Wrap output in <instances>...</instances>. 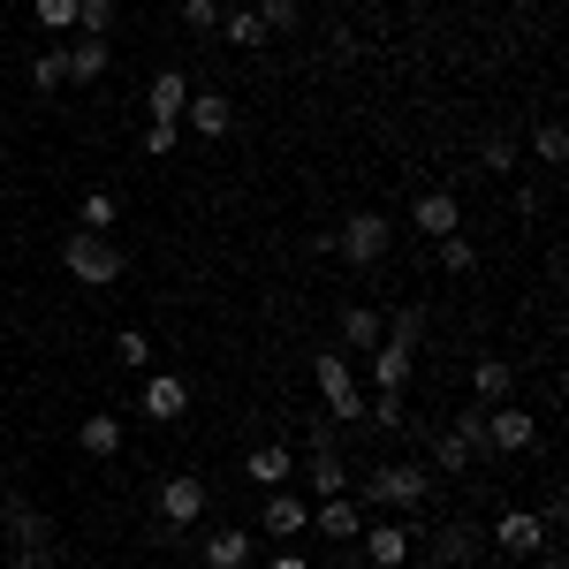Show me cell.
Returning <instances> with one entry per match:
<instances>
[{
	"instance_id": "d590c367",
	"label": "cell",
	"mask_w": 569,
	"mask_h": 569,
	"mask_svg": "<svg viewBox=\"0 0 569 569\" xmlns=\"http://www.w3.org/2000/svg\"><path fill=\"white\" fill-rule=\"evenodd\" d=\"M220 39H228V46H259L266 31H259V16H251V8H228V23H220Z\"/></svg>"
},
{
	"instance_id": "44dd1931",
	"label": "cell",
	"mask_w": 569,
	"mask_h": 569,
	"mask_svg": "<svg viewBox=\"0 0 569 569\" xmlns=\"http://www.w3.org/2000/svg\"><path fill=\"white\" fill-rule=\"evenodd\" d=\"M448 440L471 456V463H493V440H486V402H471V410H456V426H448Z\"/></svg>"
},
{
	"instance_id": "4316f807",
	"label": "cell",
	"mask_w": 569,
	"mask_h": 569,
	"mask_svg": "<svg viewBox=\"0 0 569 569\" xmlns=\"http://www.w3.org/2000/svg\"><path fill=\"white\" fill-rule=\"evenodd\" d=\"M479 168H486V176H509V168H517V137H509V130H486L479 137Z\"/></svg>"
},
{
	"instance_id": "9a60e30c",
	"label": "cell",
	"mask_w": 569,
	"mask_h": 569,
	"mask_svg": "<svg viewBox=\"0 0 569 569\" xmlns=\"http://www.w3.org/2000/svg\"><path fill=\"white\" fill-rule=\"evenodd\" d=\"M243 479L259 486V493H273V486H297V456H289L281 440H266V448H251V456H243Z\"/></svg>"
},
{
	"instance_id": "e575fe53",
	"label": "cell",
	"mask_w": 569,
	"mask_h": 569,
	"mask_svg": "<svg viewBox=\"0 0 569 569\" xmlns=\"http://www.w3.org/2000/svg\"><path fill=\"white\" fill-rule=\"evenodd\" d=\"M388 342H410V350H418V342H426V305H402L388 319Z\"/></svg>"
},
{
	"instance_id": "5b68a950",
	"label": "cell",
	"mask_w": 569,
	"mask_h": 569,
	"mask_svg": "<svg viewBox=\"0 0 569 569\" xmlns=\"http://www.w3.org/2000/svg\"><path fill=\"white\" fill-rule=\"evenodd\" d=\"M395 243V220L388 213H350L342 220V236H335V251H342V266H380Z\"/></svg>"
},
{
	"instance_id": "7a4b0ae2",
	"label": "cell",
	"mask_w": 569,
	"mask_h": 569,
	"mask_svg": "<svg viewBox=\"0 0 569 569\" xmlns=\"http://www.w3.org/2000/svg\"><path fill=\"white\" fill-rule=\"evenodd\" d=\"M61 266H69V273H77L84 289H114L130 259H122V251H114L107 236H91V228H69V236H61Z\"/></svg>"
},
{
	"instance_id": "30bf717a",
	"label": "cell",
	"mask_w": 569,
	"mask_h": 569,
	"mask_svg": "<svg viewBox=\"0 0 569 569\" xmlns=\"http://www.w3.org/2000/svg\"><path fill=\"white\" fill-rule=\"evenodd\" d=\"M486 440H493V456H525L531 440H539V418L517 410V402H493L486 410Z\"/></svg>"
},
{
	"instance_id": "484cf974",
	"label": "cell",
	"mask_w": 569,
	"mask_h": 569,
	"mask_svg": "<svg viewBox=\"0 0 569 569\" xmlns=\"http://www.w3.org/2000/svg\"><path fill=\"white\" fill-rule=\"evenodd\" d=\"M31 84H39V99L69 84V53H61V46H39V53H31Z\"/></svg>"
},
{
	"instance_id": "7402d4cb",
	"label": "cell",
	"mask_w": 569,
	"mask_h": 569,
	"mask_svg": "<svg viewBox=\"0 0 569 569\" xmlns=\"http://www.w3.org/2000/svg\"><path fill=\"white\" fill-rule=\"evenodd\" d=\"M77 440H84V456L107 463V456H122V418H114V410H91L84 426H77Z\"/></svg>"
},
{
	"instance_id": "f1b7e54d",
	"label": "cell",
	"mask_w": 569,
	"mask_h": 569,
	"mask_svg": "<svg viewBox=\"0 0 569 569\" xmlns=\"http://www.w3.org/2000/svg\"><path fill=\"white\" fill-rule=\"evenodd\" d=\"M114 365H130V372H152V335H144V327H122V335H114Z\"/></svg>"
},
{
	"instance_id": "7bdbcfd3",
	"label": "cell",
	"mask_w": 569,
	"mask_h": 569,
	"mask_svg": "<svg viewBox=\"0 0 569 569\" xmlns=\"http://www.w3.org/2000/svg\"><path fill=\"white\" fill-rule=\"evenodd\" d=\"M402 8H426V0H402Z\"/></svg>"
},
{
	"instance_id": "603a6c76",
	"label": "cell",
	"mask_w": 569,
	"mask_h": 569,
	"mask_svg": "<svg viewBox=\"0 0 569 569\" xmlns=\"http://www.w3.org/2000/svg\"><path fill=\"white\" fill-rule=\"evenodd\" d=\"M182 107H190V77L182 69H160L152 77V122H182Z\"/></svg>"
},
{
	"instance_id": "4dcf8cb0",
	"label": "cell",
	"mask_w": 569,
	"mask_h": 569,
	"mask_svg": "<svg viewBox=\"0 0 569 569\" xmlns=\"http://www.w3.org/2000/svg\"><path fill=\"white\" fill-rule=\"evenodd\" d=\"M440 266H448V273H479V243H471L463 228H456V236H440Z\"/></svg>"
},
{
	"instance_id": "277c9868",
	"label": "cell",
	"mask_w": 569,
	"mask_h": 569,
	"mask_svg": "<svg viewBox=\"0 0 569 569\" xmlns=\"http://www.w3.org/2000/svg\"><path fill=\"white\" fill-rule=\"evenodd\" d=\"M311 380H319L327 410H335L342 426H357V418H365V395H357V372H350V357H342V350H319V357H311Z\"/></svg>"
},
{
	"instance_id": "74e56055",
	"label": "cell",
	"mask_w": 569,
	"mask_h": 569,
	"mask_svg": "<svg viewBox=\"0 0 569 569\" xmlns=\"http://www.w3.org/2000/svg\"><path fill=\"white\" fill-rule=\"evenodd\" d=\"M182 23L190 31H220V0H182Z\"/></svg>"
},
{
	"instance_id": "e0dca14e",
	"label": "cell",
	"mask_w": 569,
	"mask_h": 569,
	"mask_svg": "<svg viewBox=\"0 0 569 569\" xmlns=\"http://www.w3.org/2000/svg\"><path fill=\"white\" fill-rule=\"evenodd\" d=\"M182 122H190L198 137H228V130H236V99H228V91H190Z\"/></svg>"
},
{
	"instance_id": "2e32d148",
	"label": "cell",
	"mask_w": 569,
	"mask_h": 569,
	"mask_svg": "<svg viewBox=\"0 0 569 569\" xmlns=\"http://www.w3.org/2000/svg\"><path fill=\"white\" fill-rule=\"evenodd\" d=\"M357 547H365V562H372V569H402V562H410V531H402V517H395V525H365V531H357Z\"/></svg>"
},
{
	"instance_id": "f546056e",
	"label": "cell",
	"mask_w": 569,
	"mask_h": 569,
	"mask_svg": "<svg viewBox=\"0 0 569 569\" xmlns=\"http://www.w3.org/2000/svg\"><path fill=\"white\" fill-rule=\"evenodd\" d=\"M251 16H259V31H281V39H289V31L305 23V0H259Z\"/></svg>"
},
{
	"instance_id": "ffe728a7",
	"label": "cell",
	"mask_w": 569,
	"mask_h": 569,
	"mask_svg": "<svg viewBox=\"0 0 569 569\" xmlns=\"http://www.w3.org/2000/svg\"><path fill=\"white\" fill-rule=\"evenodd\" d=\"M61 53H69V84H99L107 61H114V46H107V39H69Z\"/></svg>"
},
{
	"instance_id": "8fae6325",
	"label": "cell",
	"mask_w": 569,
	"mask_h": 569,
	"mask_svg": "<svg viewBox=\"0 0 569 569\" xmlns=\"http://www.w3.org/2000/svg\"><path fill=\"white\" fill-rule=\"evenodd\" d=\"M259 531H273V539H297V531H311V501L297 493V486H273L259 509Z\"/></svg>"
},
{
	"instance_id": "9c48e42d",
	"label": "cell",
	"mask_w": 569,
	"mask_h": 569,
	"mask_svg": "<svg viewBox=\"0 0 569 569\" xmlns=\"http://www.w3.org/2000/svg\"><path fill=\"white\" fill-rule=\"evenodd\" d=\"M137 410H144L152 426H176L182 410H190V380H182V372H144V395H137Z\"/></svg>"
},
{
	"instance_id": "5bb4252c",
	"label": "cell",
	"mask_w": 569,
	"mask_h": 569,
	"mask_svg": "<svg viewBox=\"0 0 569 569\" xmlns=\"http://www.w3.org/2000/svg\"><path fill=\"white\" fill-rule=\"evenodd\" d=\"M311 531H327L335 547H357V531H365V509H357L350 493H327V501H311Z\"/></svg>"
},
{
	"instance_id": "8992f818",
	"label": "cell",
	"mask_w": 569,
	"mask_h": 569,
	"mask_svg": "<svg viewBox=\"0 0 569 569\" xmlns=\"http://www.w3.org/2000/svg\"><path fill=\"white\" fill-rule=\"evenodd\" d=\"M152 509H160V525L198 531V517H206V479H198V471H176V479H160Z\"/></svg>"
},
{
	"instance_id": "f6af8a7d",
	"label": "cell",
	"mask_w": 569,
	"mask_h": 569,
	"mask_svg": "<svg viewBox=\"0 0 569 569\" xmlns=\"http://www.w3.org/2000/svg\"><path fill=\"white\" fill-rule=\"evenodd\" d=\"M176 569H190V562H176Z\"/></svg>"
},
{
	"instance_id": "6da1fadb",
	"label": "cell",
	"mask_w": 569,
	"mask_h": 569,
	"mask_svg": "<svg viewBox=\"0 0 569 569\" xmlns=\"http://www.w3.org/2000/svg\"><path fill=\"white\" fill-rule=\"evenodd\" d=\"M350 501L357 509H395V517H410V509L433 501V471H426V463H372V471L350 479Z\"/></svg>"
},
{
	"instance_id": "4fadbf2b",
	"label": "cell",
	"mask_w": 569,
	"mask_h": 569,
	"mask_svg": "<svg viewBox=\"0 0 569 569\" xmlns=\"http://www.w3.org/2000/svg\"><path fill=\"white\" fill-rule=\"evenodd\" d=\"M479 555H486V531L456 517V525H440V539H433V562H426V569H471Z\"/></svg>"
},
{
	"instance_id": "836d02e7",
	"label": "cell",
	"mask_w": 569,
	"mask_h": 569,
	"mask_svg": "<svg viewBox=\"0 0 569 569\" xmlns=\"http://www.w3.org/2000/svg\"><path fill=\"white\" fill-rule=\"evenodd\" d=\"M39 31L46 39H69L77 31V0H39Z\"/></svg>"
},
{
	"instance_id": "d6a6232c",
	"label": "cell",
	"mask_w": 569,
	"mask_h": 569,
	"mask_svg": "<svg viewBox=\"0 0 569 569\" xmlns=\"http://www.w3.org/2000/svg\"><path fill=\"white\" fill-rule=\"evenodd\" d=\"M365 418H372L380 433H402V395H395V388H372V402H365Z\"/></svg>"
},
{
	"instance_id": "83f0119b",
	"label": "cell",
	"mask_w": 569,
	"mask_h": 569,
	"mask_svg": "<svg viewBox=\"0 0 569 569\" xmlns=\"http://www.w3.org/2000/svg\"><path fill=\"white\" fill-rule=\"evenodd\" d=\"M114 213H122V206H114V190H84V206H77V228L107 236V228H114Z\"/></svg>"
},
{
	"instance_id": "8d00e7d4",
	"label": "cell",
	"mask_w": 569,
	"mask_h": 569,
	"mask_svg": "<svg viewBox=\"0 0 569 569\" xmlns=\"http://www.w3.org/2000/svg\"><path fill=\"white\" fill-rule=\"evenodd\" d=\"M176 144H182V122H144V152H152V160H168Z\"/></svg>"
},
{
	"instance_id": "ab89813d",
	"label": "cell",
	"mask_w": 569,
	"mask_h": 569,
	"mask_svg": "<svg viewBox=\"0 0 569 569\" xmlns=\"http://www.w3.org/2000/svg\"><path fill=\"white\" fill-rule=\"evenodd\" d=\"M266 569H311V562H305V555H297V547H281V555H273V562H266Z\"/></svg>"
},
{
	"instance_id": "52a82bcc",
	"label": "cell",
	"mask_w": 569,
	"mask_h": 569,
	"mask_svg": "<svg viewBox=\"0 0 569 569\" xmlns=\"http://www.w3.org/2000/svg\"><path fill=\"white\" fill-rule=\"evenodd\" d=\"M493 547L517 555V562H525V555H547V517H539V509H501V517H493Z\"/></svg>"
},
{
	"instance_id": "f35d334b",
	"label": "cell",
	"mask_w": 569,
	"mask_h": 569,
	"mask_svg": "<svg viewBox=\"0 0 569 569\" xmlns=\"http://www.w3.org/2000/svg\"><path fill=\"white\" fill-rule=\"evenodd\" d=\"M433 463H440V471H471V456H463V448H456V440H448V433L433 440Z\"/></svg>"
},
{
	"instance_id": "60d3db41",
	"label": "cell",
	"mask_w": 569,
	"mask_h": 569,
	"mask_svg": "<svg viewBox=\"0 0 569 569\" xmlns=\"http://www.w3.org/2000/svg\"><path fill=\"white\" fill-rule=\"evenodd\" d=\"M342 569H372V562H365V555H342Z\"/></svg>"
},
{
	"instance_id": "ba28073f",
	"label": "cell",
	"mask_w": 569,
	"mask_h": 569,
	"mask_svg": "<svg viewBox=\"0 0 569 569\" xmlns=\"http://www.w3.org/2000/svg\"><path fill=\"white\" fill-rule=\"evenodd\" d=\"M297 479L327 501V493H350V463H342V448H335V440H311L305 463H297Z\"/></svg>"
},
{
	"instance_id": "1f68e13d",
	"label": "cell",
	"mask_w": 569,
	"mask_h": 569,
	"mask_svg": "<svg viewBox=\"0 0 569 569\" xmlns=\"http://www.w3.org/2000/svg\"><path fill=\"white\" fill-rule=\"evenodd\" d=\"M531 152H539L547 168H562V160H569V130H562V122H539V130H531Z\"/></svg>"
},
{
	"instance_id": "cb8c5ba5",
	"label": "cell",
	"mask_w": 569,
	"mask_h": 569,
	"mask_svg": "<svg viewBox=\"0 0 569 569\" xmlns=\"http://www.w3.org/2000/svg\"><path fill=\"white\" fill-rule=\"evenodd\" d=\"M380 335H388V319H380L372 305H350V311H342V342H350V350H380Z\"/></svg>"
},
{
	"instance_id": "b9f144b4",
	"label": "cell",
	"mask_w": 569,
	"mask_h": 569,
	"mask_svg": "<svg viewBox=\"0 0 569 569\" xmlns=\"http://www.w3.org/2000/svg\"><path fill=\"white\" fill-rule=\"evenodd\" d=\"M228 8H259V0H228Z\"/></svg>"
},
{
	"instance_id": "ee69618b",
	"label": "cell",
	"mask_w": 569,
	"mask_h": 569,
	"mask_svg": "<svg viewBox=\"0 0 569 569\" xmlns=\"http://www.w3.org/2000/svg\"><path fill=\"white\" fill-rule=\"evenodd\" d=\"M335 8H357V0H335Z\"/></svg>"
},
{
	"instance_id": "3957f363",
	"label": "cell",
	"mask_w": 569,
	"mask_h": 569,
	"mask_svg": "<svg viewBox=\"0 0 569 569\" xmlns=\"http://www.w3.org/2000/svg\"><path fill=\"white\" fill-rule=\"evenodd\" d=\"M0 525H8V539H16V569H53V525H46L31 501L0 493Z\"/></svg>"
},
{
	"instance_id": "7c38bea8",
	"label": "cell",
	"mask_w": 569,
	"mask_h": 569,
	"mask_svg": "<svg viewBox=\"0 0 569 569\" xmlns=\"http://www.w3.org/2000/svg\"><path fill=\"white\" fill-rule=\"evenodd\" d=\"M410 228H418V236H456V228H463V206H456V190H418V198H410Z\"/></svg>"
},
{
	"instance_id": "ac0fdd59",
	"label": "cell",
	"mask_w": 569,
	"mask_h": 569,
	"mask_svg": "<svg viewBox=\"0 0 569 569\" xmlns=\"http://www.w3.org/2000/svg\"><path fill=\"white\" fill-rule=\"evenodd\" d=\"M410 372H418V350H410V342H388V335H380V350H372V388H410Z\"/></svg>"
},
{
	"instance_id": "d6986e66",
	"label": "cell",
	"mask_w": 569,
	"mask_h": 569,
	"mask_svg": "<svg viewBox=\"0 0 569 569\" xmlns=\"http://www.w3.org/2000/svg\"><path fill=\"white\" fill-rule=\"evenodd\" d=\"M198 569H251V531H206Z\"/></svg>"
},
{
	"instance_id": "d4e9b609",
	"label": "cell",
	"mask_w": 569,
	"mask_h": 569,
	"mask_svg": "<svg viewBox=\"0 0 569 569\" xmlns=\"http://www.w3.org/2000/svg\"><path fill=\"white\" fill-rule=\"evenodd\" d=\"M471 395H479L486 410H493V402H509V395H517V372H509L501 357H486L479 372H471Z\"/></svg>"
}]
</instances>
